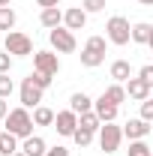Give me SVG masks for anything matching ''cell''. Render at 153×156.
Listing matches in <instances>:
<instances>
[{
	"label": "cell",
	"mask_w": 153,
	"mask_h": 156,
	"mask_svg": "<svg viewBox=\"0 0 153 156\" xmlns=\"http://www.w3.org/2000/svg\"><path fill=\"white\" fill-rule=\"evenodd\" d=\"M123 90H126V99H135V102H141V99L150 96L153 84H147V81H141L138 75H132V78H126V81H123Z\"/></svg>",
	"instance_id": "obj_10"
},
{
	"label": "cell",
	"mask_w": 153,
	"mask_h": 156,
	"mask_svg": "<svg viewBox=\"0 0 153 156\" xmlns=\"http://www.w3.org/2000/svg\"><path fill=\"white\" fill-rule=\"evenodd\" d=\"M126 156H153V153H150V144H147V138H141V141H129Z\"/></svg>",
	"instance_id": "obj_25"
},
{
	"label": "cell",
	"mask_w": 153,
	"mask_h": 156,
	"mask_svg": "<svg viewBox=\"0 0 153 156\" xmlns=\"http://www.w3.org/2000/svg\"><path fill=\"white\" fill-rule=\"evenodd\" d=\"M48 42H51V51H54V54H72V51L78 48L75 33H72V30H66L63 24L48 30Z\"/></svg>",
	"instance_id": "obj_5"
},
{
	"label": "cell",
	"mask_w": 153,
	"mask_h": 156,
	"mask_svg": "<svg viewBox=\"0 0 153 156\" xmlns=\"http://www.w3.org/2000/svg\"><path fill=\"white\" fill-rule=\"evenodd\" d=\"M12 93H15V81H12L9 75L0 72V99H9Z\"/></svg>",
	"instance_id": "obj_27"
},
{
	"label": "cell",
	"mask_w": 153,
	"mask_h": 156,
	"mask_svg": "<svg viewBox=\"0 0 153 156\" xmlns=\"http://www.w3.org/2000/svg\"><path fill=\"white\" fill-rule=\"evenodd\" d=\"M3 123H6V132L15 135L18 141L27 138V135H33V120H30V111L27 108H9V114L3 117Z\"/></svg>",
	"instance_id": "obj_1"
},
{
	"label": "cell",
	"mask_w": 153,
	"mask_h": 156,
	"mask_svg": "<svg viewBox=\"0 0 153 156\" xmlns=\"http://www.w3.org/2000/svg\"><path fill=\"white\" fill-rule=\"evenodd\" d=\"M0 6H12V0H0Z\"/></svg>",
	"instance_id": "obj_36"
},
{
	"label": "cell",
	"mask_w": 153,
	"mask_h": 156,
	"mask_svg": "<svg viewBox=\"0 0 153 156\" xmlns=\"http://www.w3.org/2000/svg\"><path fill=\"white\" fill-rule=\"evenodd\" d=\"M108 72H111V78H114V84H123L126 78H132V66H129V60H114Z\"/></svg>",
	"instance_id": "obj_20"
},
{
	"label": "cell",
	"mask_w": 153,
	"mask_h": 156,
	"mask_svg": "<svg viewBox=\"0 0 153 156\" xmlns=\"http://www.w3.org/2000/svg\"><path fill=\"white\" fill-rule=\"evenodd\" d=\"M141 120H147V123H153V99H141Z\"/></svg>",
	"instance_id": "obj_29"
},
{
	"label": "cell",
	"mask_w": 153,
	"mask_h": 156,
	"mask_svg": "<svg viewBox=\"0 0 153 156\" xmlns=\"http://www.w3.org/2000/svg\"><path fill=\"white\" fill-rule=\"evenodd\" d=\"M18 150L24 156H45V150H48V144H45V138L42 135H27L18 141Z\"/></svg>",
	"instance_id": "obj_13"
},
{
	"label": "cell",
	"mask_w": 153,
	"mask_h": 156,
	"mask_svg": "<svg viewBox=\"0 0 153 156\" xmlns=\"http://www.w3.org/2000/svg\"><path fill=\"white\" fill-rule=\"evenodd\" d=\"M36 6H42V9H48V6H60V0H36Z\"/></svg>",
	"instance_id": "obj_33"
},
{
	"label": "cell",
	"mask_w": 153,
	"mask_h": 156,
	"mask_svg": "<svg viewBox=\"0 0 153 156\" xmlns=\"http://www.w3.org/2000/svg\"><path fill=\"white\" fill-rule=\"evenodd\" d=\"M129 18H123V15H111V18L105 21V42L108 45H117V48H123V45H129Z\"/></svg>",
	"instance_id": "obj_3"
},
{
	"label": "cell",
	"mask_w": 153,
	"mask_h": 156,
	"mask_svg": "<svg viewBox=\"0 0 153 156\" xmlns=\"http://www.w3.org/2000/svg\"><path fill=\"white\" fill-rule=\"evenodd\" d=\"M84 24H87V12L81 9V6H72V9H66L63 12V27L66 30H84Z\"/></svg>",
	"instance_id": "obj_15"
},
{
	"label": "cell",
	"mask_w": 153,
	"mask_h": 156,
	"mask_svg": "<svg viewBox=\"0 0 153 156\" xmlns=\"http://www.w3.org/2000/svg\"><path fill=\"white\" fill-rule=\"evenodd\" d=\"M93 135L96 132H87V129H81V126H75V132H72V141H75L78 147H81V150H84V147H90V144H93Z\"/></svg>",
	"instance_id": "obj_23"
},
{
	"label": "cell",
	"mask_w": 153,
	"mask_h": 156,
	"mask_svg": "<svg viewBox=\"0 0 153 156\" xmlns=\"http://www.w3.org/2000/svg\"><path fill=\"white\" fill-rule=\"evenodd\" d=\"M105 51H108V42L105 36H90L84 42V48H81V66H87V69H96V66H102L105 63Z\"/></svg>",
	"instance_id": "obj_2"
},
{
	"label": "cell",
	"mask_w": 153,
	"mask_h": 156,
	"mask_svg": "<svg viewBox=\"0 0 153 156\" xmlns=\"http://www.w3.org/2000/svg\"><path fill=\"white\" fill-rule=\"evenodd\" d=\"M150 123L147 120H141V117H129L126 120V126H120V132H123V138H129V141H141V138L150 135Z\"/></svg>",
	"instance_id": "obj_9"
},
{
	"label": "cell",
	"mask_w": 153,
	"mask_h": 156,
	"mask_svg": "<svg viewBox=\"0 0 153 156\" xmlns=\"http://www.w3.org/2000/svg\"><path fill=\"white\" fill-rule=\"evenodd\" d=\"M12 156H24V153H21V150H15V153H12Z\"/></svg>",
	"instance_id": "obj_37"
},
{
	"label": "cell",
	"mask_w": 153,
	"mask_h": 156,
	"mask_svg": "<svg viewBox=\"0 0 153 156\" xmlns=\"http://www.w3.org/2000/svg\"><path fill=\"white\" fill-rule=\"evenodd\" d=\"M78 126L87 129V132H96V129H99V117H96L93 111H84V114H78Z\"/></svg>",
	"instance_id": "obj_24"
},
{
	"label": "cell",
	"mask_w": 153,
	"mask_h": 156,
	"mask_svg": "<svg viewBox=\"0 0 153 156\" xmlns=\"http://www.w3.org/2000/svg\"><path fill=\"white\" fill-rule=\"evenodd\" d=\"M108 6V0H81V9L87 12V15H96V12H102Z\"/></svg>",
	"instance_id": "obj_26"
},
{
	"label": "cell",
	"mask_w": 153,
	"mask_h": 156,
	"mask_svg": "<svg viewBox=\"0 0 153 156\" xmlns=\"http://www.w3.org/2000/svg\"><path fill=\"white\" fill-rule=\"evenodd\" d=\"M30 120H33V126H51V123H54V108L36 105V108L30 111Z\"/></svg>",
	"instance_id": "obj_19"
},
{
	"label": "cell",
	"mask_w": 153,
	"mask_h": 156,
	"mask_svg": "<svg viewBox=\"0 0 153 156\" xmlns=\"http://www.w3.org/2000/svg\"><path fill=\"white\" fill-rule=\"evenodd\" d=\"M45 156H69V150H66L63 144H54V147H48V150H45Z\"/></svg>",
	"instance_id": "obj_32"
},
{
	"label": "cell",
	"mask_w": 153,
	"mask_h": 156,
	"mask_svg": "<svg viewBox=\"0 0 153 156\" xmlns=\"http://www.w3.org/2000/svg\"><path fill=\"white\" fill-rule=\"evenodd\" d=\"M15 150H18V138L9 135V132L3 129V132H0V156H12Z\"/></svg>",
	"instance_id": "obj_22"
},
{
	"label": "cell",
	"mask_w": 153,
	"mask_h": 156,
	"mask_svg": "<svg viewBox=\"0 0 153 156\" xmlns=\"http://www.w3.org/2000/svg\"><path fill=\"white\" fill-rule=\"evenodd\" d=\"M69 111H72V114H84V111H93V99L87 96L84 90H78V93H72V96H69Z\"/></svg>",
	"instance_id": "obj_16"
},
{
	"label": "cell",
	"mask_w": 153,
	"mask_h": 156,
	"mask_svg": "<svg viewBox=\"0 0 153 156\" xmlns=\"http://www.w3.org/2000/svg\"><path fill=\"white\" fill-rule=\"evenodd\" d=\"M129 42L135 45H153V24L150 21H138L129 27Z\"/></svg>",
	"instance_id": "obj_12"
},
{
	"label": "cell",
	"mask_w": 153,
	"mask_h": 156,
	"mask_svg": "<svg viewBox=\"0 0 153 156\" xmlns=\"http://www.w3.org/2000/svg\"><path fill=\"white\" fill-rule=\"evenodd\" d=\"M93 114L99 117V123H114L117 114H120V108L111 105V102H105L102 96H96V99H93Z\"/></svg>",
	"instance_id": "obj_14"
},
{
	"label": "cell",
	"mask_w": 153,
	"mask_h": 156,
	"mask_svg": "<svg viewBox=\"0 0 153 156\" xmlns=\"http://www.w3.org/2000/svg\"><path fill=\"white\" fill-rule=\"evenodd\" d=\"M42 96H45V90H39L36 84L30 81V78H21V87H18V99H21V108H36L42 105Z\"/></svg>",
	"instance_id": "obj_8"
},
{
	"label": "cell",
	"mask_w": 153,
	"mask_h": 156,
	"mask_svg": "<svg viewBox=\"0 0 153 156\" xmlns=\"http://www.w3.org/2000/svg\"><path fill=\"white\" fill-rule=\"evenodd\" d=\"M15 21H18V15H15L12 6H0V30L3 33L6 30H15Z\"/></svg>",
	"instance_id": "obj_21"
},
{
	"label": "cell",
	"mask_w": 153,
	"mask_h": 156,
	"mask_svg": "<svg viewBox=\"0 0 153 156\" xmlns=\"http://www.w3.org/2000/svg\"><path fill=\"white\" fill-rule=\"evenodd\" d=\"M138 78L147 81V84H153V66H150V63H144V66L138 69Z\"/></svg>",
	"instance_id": "obj_31"
},
{
	"label": "cell",
	"mask_w": 153,
	"mask_h": 156,
	"mask_svg": "<svg viewBox=\"0 0 153 156\" xmlns=\"http://www.w3.org/2000/svg\"><path fill=\"white\" fill-rule=\"evenodd\" d=\"M12 63H15V57H12V54L0 51V72H3V75H9V72H12Z\"/></svg>",
	"instance_id": "obj_30"
},
{
	"label": "cell",
	"mask_w": 153,
	"mask_h": 156,
	"mask_svg": "<svg viewBox=\"0 0 153 156\" xmlns=\"http://www.w3.org/2000/svg\"><path fill=\"white\" fill-rule=\"evenodd\" d=\"M99 147L105 150V153H117L120 150V141H123V132H120V126L114 123H99Z\"/></svg>",
	"instance_id": "obj_6"
},
{
	"label": "cell",
	"mask_w": 153,
	"mask_h": 156,
	"mask_svg": "<svg viewBox=\"0 0 153 156\" xmlns=\"http://www.w3.org/2000/svg\"><path fill=\"white\" fill-rule=\"evenodd\" d=\"M39 24L48 27V30H51V27H60V24H63V9H60V6L42 9V12H39Z\"/></svg>",
	"instance_id": "obj_17"
},
{
	"label": "cell",
	"mask_w": 153,
	"mask_h": 156,
	"mask_svg": "<svg viewBox=\"0 0 153 156\" xmlns=\"http://www.w3.org/2000/svg\"><path fill=\"white\" fill-rule=\"evenodd\" d=\"M33 72H42V75H57L60 72V54H54L51 48H42V51H33Z\"/></svg>",
	"instance_id": "obj_7"
},
{
	"label": "cell",
	"mask_w": 153,
	"mask_h": 156,
	"mask_svg": "<svg viewBox=\"0 0 153 156\" xmlns=\"http://www.w3.org/2000/svg\"><path fill=\"white\" fill-rule=\"evenodd\" d=\"M27 78H30V81L36 84L39 90H48V87L54 84V78H51V75H42V72H30V75H27Z\"/></svg>",
	"instance_id": "obj_28"
},
{
	"label": "cell",
	"mask_w": 153,
	"mask_h": 156,
	"mask_svg": "<svg viewBox=\"0 0 153 156\" xmlns=\"http://www.w3.org/2000/svg\"><path fill=\"white\" fill-rule=\"evenodd\" d=\"M6 114H9V102H6V99H0V120H3Z\"/></svg>",
	"instance_id": "obj_34"
},
{
	"label": "cell",
	"mask_w": 153,
	"mask_h": 156,
	"mask_svg": "<svg viewBox=\"0 0 153 156\" xmlns=\"http://www.w3.org/2000/svg\"><path fill=\"white\" fill-rule=\"evenodd\" d=\"M99 96L105 99V102H111V105H117V108H120V105L126 102V90H123V84H108Z\"/></svg>",
	"instance_id": "obj_18"
},
{
	"label": "cell",
	"mask_w": 153,
	"mask_h": 156,
	"mask_svg": "<svg viewBox=\"0 0 153 156\" xmlns=\"http://www.w3.org/2000/svg\"><path fill=\"white\" fill-rule=\"evenodd\" d=\"M51 126L57 129V135L69 138L75 132V126H78V114H72L69 108H66V111H54V123H51Z\"/></svg>",
	"instance_id": "obj_11"
},
{
	"label": "cell",
	"mask_w": 153,
	"mask_h": 156,
	"mask_svg": "<svg viewBox=\"0 0 153 156\" xmlns=\"http://www.w3.org/2000/svg\"><path fill=\"white\" fill-rule=\"evenodd\" d=\"M3 51L12 54V57H30L33 54V39L21 30H6L3 36Z\"/></svg>",
	"instance_id": "obj_4"
},
{
	"label": "cell",
	"mask_w": 153,
	"mask_h": 156,
	"mask_svg": "<svg viewBox=\"0 0 153 156\" xmlns=\"http://www.w3.org/2000/svg\"><path fill=\"white\" fill-rule=\"evenodd\" d=\"M138 3H141V6H153V0H138Z\"/></svg>",
	"instance_id": "obj_35"
}]
</instances>
